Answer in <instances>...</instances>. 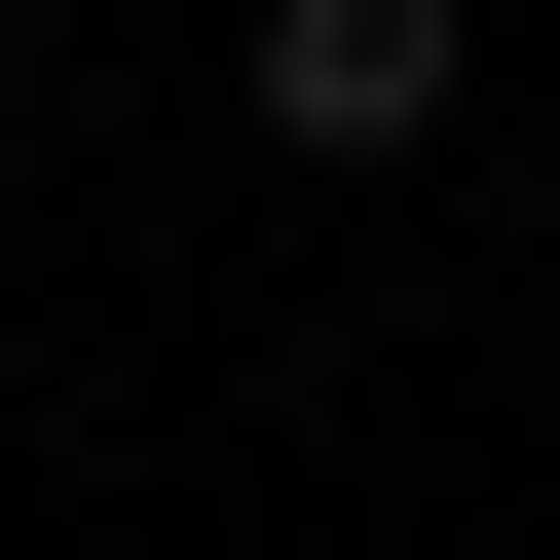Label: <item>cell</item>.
Segmentation results:
<instances>
[{
	"label": "cell",
	"instance_id": "cell-1",
	"mask_svg": "<svg viewBox=\"0 0 560 560\" xmlns=\"http://www.w3.org/2000/svg\"><path fill=\"white\" fill-rule=\"evenodd\" d=\"M261 150H448V0H261Z\"/></svg>",
	"mask_w": 560,
	"mask_h": 560
}]
</instances>
